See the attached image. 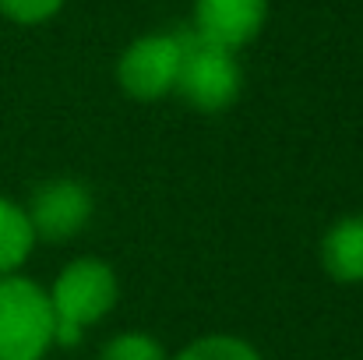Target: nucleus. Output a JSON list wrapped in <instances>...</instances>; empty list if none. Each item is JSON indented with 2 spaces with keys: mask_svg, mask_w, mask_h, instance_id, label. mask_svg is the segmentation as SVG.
<instances>
[{
  "mask_svg": "<svg viewBox=\"0 0 363 360\" xmlns=\"http://www.w3.org/2000/svg\"><path fill=\"white\" fill-rule=\"evenodd\" d=\"M180 57H184L180 32H148L121 53L117 82L127 96H134L141 103L162 99L177 89Z\"/></svg>",
  "mask_w": 363,
  "mask_h": 360,
  "instance_id": "nucleus-4",
  "label": "nucleus"
},
{
  "mask_svg": "<svg viewBox=\"0 0 363 360\" xmlns=\"http://www.w3.org/2000/svg\"><path fill=\"white\" fill-rule=\"evenodd\" d=\"M96 212V202H92V191L82 184V180H50L43 187H35L32 195V205L25 209L28 223H32V234L35 240H71L78 237L89 219Z\"/></svg>",
  "mask_w": 363,
  "mask_h": 360,
  "instance_id": "nucleus-5",
  "label": "nucleus"
},
{
  "mask_svg": "<svg viewBox=\"0 0 363 360\" xmlns=\"http://www.w3.org/2000/svg\"><path fill=\"white\" fill-rule=\"evenodd\" d=\"M53 343V311L39 283L25 276L0 279V360H43Z\"/></svg>",
  "mask_w": 363,
  "mask_h": 360,
  "instance_id": "nucleus-3",
  "label": "nucleus"
},
{
  "mask_svg": "<svg viewBox=\"0 0 363 360\" xmlns=\"http://www.w3.org/2000/svg\"><path fill=\"white\" fill-rule=\"evenodd\" d=\"M268 18V0H194V36L223 46H247Z\"/></svg>",
  "mask_w": 363,
  "mask_h": 360,
  "instance_id": "nucleus-6",
  "label": "nucleus"
},
{
  "mask_svg": "<svg viewBox=\"0 0 363 360\" xmlns=\"http://www.w3.org/2000/svg\"><path fill=\"white\" fill-rule=\"evenodd\" d=\"M321 261L335 283H363V216H346L325 234Z\"/></svg>",
  "mask_w": 363,
  "mask_h": 360,
  "instance_id": "nucleus-7",
  "label": "nucleus"
},
{
  "mask_svg": "<svg viewBox=\"0 0 363 360\" xmlns=\"http://www.w3.org/2000/svg\"><path fill=\"white\" fill-rule=\"evenodd\" d=\"M99 360H166V350L148 332H121L106 343Z\"/></svg>",
  "mask_w": 363,
  "mask_h": 360,
  "instance_id": "nucleus-10",
  "label": "nucleus"
},
{
  "mask_svg": "<svg viewBox=\"0 0 363 360\" xmlns=\"http://www.w3.org/2000/svg\"><path fill=\"white\" fill-rule=\"evenodd\" d=\"M64 0H0V11L11 18V21H21V25H35V21H46L60 11Z\"/></svg>",
  "mask_w": 363,
  "mask_h": 360,
  "instance_id": "nucleus-11",
  "label": "nucleus"
},
{
  "mask_svg": "<svg viewBox=\"0 0 363 360\" xmlns=\"http://www.w3.org/2000/svg\"><path fill=\"white\" fill-rule=\"evenodd\" d=\"M184 57H180V75H177V96L201 110V114H223L237 103L243 89V71L237 64L233 50H223L187 28H180Z\"/></svg>",
  "mask_w": 363,
  "mask_h": 360,
  "instance_id": "nucleus-2",
  "label": "nucleus"
},
{
  "mask_svg": "<svg viewBox=\"0 0 363 360\" xmlns=\"http://www.w3.org/2000/svg\"><path fill=\"white\" fill-rule=\"evenodd\" d=\"M32 247H35V234H32L25 209L0 198V279L14 276L28 261Z\"/></svg>",
  "mask_w": 363,
  "mask_h": 360,
  "instance_id": "nucleus-8",
  "label": "nucleus"
},
{
  "mask_svg": "<svg viewBox=\"0 0 363 360\" xmlns=\"http://www.w3.org/2000/svg\"><path fill=\"white\" fill-rule=\"evenodd\" d=\"M173 360H261L250 343L237 336H201L191 347H184Z\"/></svg>",
  "mask_w": 363,
  "mask_h": 360,
  "instance_id": "nucleus-9",
  "label": "nucleus"
},
{
  "mask_svg": "<svg viewBox=\"0 0 363 360\" xmlns=\"http://www.w3.org/2000/svg\"><path fill=\"white\" fill-rule=\"evenodd\" d=\"M46 297L53 311V343L74 347L82 343V332L106 318L117 304V276L99 258H74L60 268Z\"/></svg>",
  "mask_w": 363,
  "mask_h": 360,
  "instance_id": "nucleus-1",
  "label": "nucleus"
}]
</instances>
